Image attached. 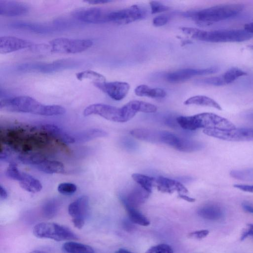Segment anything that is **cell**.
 I'll list each match as a JSON object with an SVG mask.
<instances>
[{"label":"cell","instance_id":"1","mask_svg":"<svg viewBox=\"0 0 253 253\" xmlns=\"http://www.w3.org/2000/svg\"><path fill=\"white\" fill-rule=\"evenodd\" d=\"M136 139L169 145L181 152H192L202 149L204 145L197 141L182 138L170 132L147 128H136L130 132Z\"/></svg>","mask_w":253,"mask_h":253},{"label":"cell","instance_id":"2","mask_svg":"<svg viewBox=\"0 0 253 253\" xmlns=\"http://www.w3.org/2000/svg\"><path fill=\"white\" fill-rule=\"evenodd\" d=\"M181 30L183 33L193 39L210 42H242L251 39L253 36L244 29L205 31L184 27Z\"/></svg>","mask_w":253,"mask_h":253},{"label":"cell","instance_id":"3","mask_svg":"<svg viewBox=\"0 0 253 253\" xmlns=\"http://www.w3.org/2000/svg\"><path fill=\"white\" fill-rule=\"evenodd\" d=\"M177 124L183 129L195 130L198 128L230 130L236 128L228 120L211 113H202L191 116H179Z\"/></svg>","mask_w":253,"mask_h":253},{"label":"cell","instance_id":"4","mask_svg":"<svg viewBox=\"0 0 253 253\" xmlns=\"http://www.w3.org/2000/svg\"><path fill=\"white\" fill-rule=\"evenodd\" d=\"M244 8L241 4H219L201 10L188 12L186 16L200 24H211L234 17Z\"/></svg>","mask_w":253,"mask_h":253},{"label":"cell","instance_id":"5","mask_svg":"<svg viewBox=\"0 0 253 253\" xmlns=\"http://www.w3.org/2000/svg\"><path fill=\"white\" fill-rule=\"evenodd\" d=\"M0 108L9 112L28 113L51 116L54 113L52 105H44L28 96H18L1 99Z\"/></svg>","mask_w":253,"mask_h":253},{"label":"cell","instance_id":"6","mask_svg":"<svg viewBox=\"0 0 253 253\" xmlns=\"http://www.w3.org/2000/svg\"><path fill=\"white\" fill-rule=\"evenodd\" d=\"M34 235L39 238L57 241L77 240V236L68 227L53 222H43L37 224L33 229Z\"/></svg>","mask_w":253,"mask_h":253},{"label":"cell","instance_id":"7","mask_svg":"<svg viewBox=\"0 0 253 253\" xmlns=\"http://www.w3.org/2000/svg\"><path fill=\"white\" fill-rule=\"evenodd\" d=\"M93 42L89 39H76L58 38L49 42L52 52L63 54H75L82 52L89 48Z\"/></svg>","mask_w":253,"mask_h":253},{"label":"cell","instance_id":"8","mask_svg":"<svg viewBox=\"0 0 253 253\" xmlns=\"http://www.w3.org/2000/svg\"><path fill=\"white\" fill-rule=\"evenodd\" d=\"M146 13V10L143 7L133 5L118 10L108 12L106 20L107 22L127 24L143 19Z\"/></svg>","mask_w":253,"mask_h":253},{"label":"cell","instance_id":"9","mask_svg":"<svg viewBox=\"0 0 253 253\" xmlns=\"http://www.w3.org/2000/svg\"><path fill=\"white\" fill-rule=\"evenodd\" d=\"M76 64L75 61L69 59H59L49 63H27L18 67L22 72H38L42 73H52L61 70L70 68Z\"/></svg>","mask_w":253,"mask_h":253},{"label":"cell","instance_id":"10","mask_svg":"<svg viewBox=\"0 0 253 253\" xmlns=\"http://www.w3.org/2000/svg\"><path fill=\"white\" fill-rule=\"evenodd\" d=\"M207 135L220 139L231 141H253V128H234L230 130L204 129Z\"/></svg>","mask_w":253,"mask_h":253},{"label":"cell","instance_id":"11","mask_svg":"<svg viewBox=\"0 0 253 253\" xmlns=\"http://www.w3.org/2000/svg\"><path fill=\"white\" fill-rule=\"evenodd\" d=\"M84 115L85 116L97 115L109 121L125 122L122 107L118 108L102 103L93 104L88 106L84 110Z\"/></svg>","mask_w":253,"mask_h":253},{"label":"cell","instance_id":"12","mask_svg":"<svg viewBox=\"0 0 253 253\" xmlns=\"http://www.w3.org/2000/svg\"><path fill=\"white\" fill-rule=\"evenodd\" d=\"M217 67L206 68H185L178 70L168 74L166 78L168 82L171 83H179L185 82L194 77L216 73Z\"/></svg>","mask_w":253,"mask_h":253},{"label":"cell","instance_id":"13","mask_svg":"<svg viewBox=\"0 0 253 253\" xmlns=\"http://www.w3.org/2000/svg\"><path fill=\"white\" fill-rule=\"evenodd\" d=\"M94 85L112 99L119 101L124 99L130 89L129 84L124 82L94 83Z\"/></svg>","mask_w":253,"mask_h":253},{"label":"cell","instance_id":"14","mask_svg":"<svg viewBox=\"0 0 253 253\" xmlns=\"http://www.w3.org/2000/svg\"><path fill=\"white\" fill-rule=\"evenodd\" d=\"M108 12L99 7L81 9L74 12L73 15L79 20L88 23L107 22Z\"/></svg>","mask_w":253,"mask_h":253},{"label":"cell","instance_id":"15","mask_svg":"<svg viewBox=\"0 0 253 253\" xmlns=\"http://www.w3.org/2000/svg\"><path fill=\"white\" fill-rule=\"evenodd\" d=\"M34 46L31 42L17 37L4 36L0 38V53L7 54L19 50L31 48Z\"/></svg>","mask_w":253,"mask_h":253},{"label":"cell","instance_id":"16","mask_svg":"<svg viewBox=\"0 0 253 253\" xmlns=\"http://www.w3.org/2000/svg\"><path fill=\"white\" fill-rule=\"evenodd\" d=\"M28 5L23 2L9 0H0V14L6 17H17L27 14Z\"/></svg>","mask_w":253,"mask_h":253},{"label":"cell","instance_id":"17","mask_svg":"<svg viewBox=\"0 0 253 253\" xmlns=\"http://www.w3.org/2000/svg\"><path fill=\"white\" fill-rule=\"evenodd\" d=\"M154 186L164 193H171L177 191L182 194L188 192L186 188L179 182L163 176L154 177Z\"/></svg>","mask_w":253,"mask_h":253},{"label":"cell","instance_id":"18","mask_svg":"<svg viewBox=\"0 0 253 253\" xmlns=\"http://www.w3.org/2000/svg\"><path fill=\"white\" fill-rule=\"evenodd\" d=\"M89 210V199L82 196L71 203L68 207V213L72 219L85 220Z\"/></svg>","mask_w":253,"mask_h":253},{"label":"cell","instance_id":"19","mask_svg":"<svg viewBox=\"0 0 253 253\" xmlns=\"http://www.w3.org/2000/svg\"><path fill=\"white\" fill-rule=\"evenodd\" d=\"M150 193L140 186L133 189L128 195L122 198L124 205L137 208L147 199Z\"/></svg>","mask_w":253,"mask_h":253},{"label":"cell","instance_id":"20","mask_svg":"<svg viewBox=\"0 0 253 253\" xmlns=\"http://www.w3.org/2000/svg\"><path fill=\"white\" fill-rule=\"evenodd\" d=\"M197 212L202 218L214 221L220 219L224 215L223 208L218 204L212 203L201 206Z\"/></svg>","mask_w":253,"mask_h":253},{"label":"cell","instance_id":"21","mask_svg":"<svg viewBox=\"0 0 253 253\" xmlns=\"http://www.w3.org/2000/svg\"><path fill=\"white\" fill-rule=\"evenodd\" d=\"M71 143L83 142L89 141L98 137H105L107 135L106 131L102 129L93 128L69 133Z\"/></svg>","mask_w":253,"mask_h":253},{"label":"cell","instance_id":"22","mask_svg":"<svg viewBox=\"0 0 253 253\" xmlns=\"http://www.w3.org/2000/svg\"><path fill=\"white\" fill-rule=\"evenodd\" d=\"M135 94L139 96H146L154 98L165 97L167 93L161 88H152L146 84L138 85L134 89Z\"/></svg>","mask_w":253,"mask_h":253},{"label":"cell","instance_id":"23","mask_svg":"<svg viewBox=\"0 0 253 253\" xmlns=\"http://www.w3.org/2000/svg\"><path fill=\"white\" fill-rule=\"evenodd\" d=\"M19 182L20 186L29 192H38L42 189V184L39 180L25 172H22Z\"/></svg>","mask_w":253,"mask_h":253},{"label":"cell","instance_id":"24","mask_svg":"<svg viewBox=\"0 0 253 253\" xmlns=\"http://www.w3.org/2000/svg\"><path fill=\"white\" fill-rule=\"evenodd\" d=\"M12 27L18 29L23 30L39 34L50 33L52 28L40 24L25 22H18L12 23Z\"/></svg>","mask_w":253,"mask_h":253},{"label":"cell","instance_id":"25","mask_svg":"<svg viewBox=\"0 0 253 253\" xmlns=\"http://www.w3.org/2000/svg\"><path fill=\"white\" fill-rule=\"evenodd\" d=\"M184 104L186 105H196L199 106H207L221 110L220 105L212 98L205 95H196L186 99Z\"/></svg>","mask_w":253,"mask_h":253},{"label":"cell","instance_id":"26","mask_svg":"<svg viewBox=\"0 0 253 253\" xmlns=\"http://www.w3.org/2000/svg\"><path fill=\"white\" fill-rule=\"evenodd\" d=\"M37 169L46 173H59L64 171L62 163L57 161L44 160L36 165Z\"/></svg>","mask_w":253,"mask_h":253},{"label":"cell","instance_id":"27","mask_svg":"<svg viewBox=\"0 0 253 253\" xmlns=\"http://www.w3.org/2000/svg\"><path fill=\"white\" fill-rule=\"evenodd\" d=\"M66 253H94L93 249L85 244L75 242H67L62 246Z\"/></svg>","mask_w":253,"mask_h":253},{"label":"cell","instance_id":"28","mask_svg":"<svg viewBox=\"0 0 253 253\" xmlns=\"http://www.w3.org/2000/svg\"><path fill=\"white\" fill-rule=\"evenodd\" d=\"M127 212L129 219L132 223L142 226H148L150 224V221L142 214L137 208L124 205Z\"/></svg>","mask_w":253,"mask_h":253},{"label":"cell","instance_id":"29","mask_svg":"<svg viewBox=\"0 0 253 253\" xmlns=\"http://www.w3.org/2000/svg\"><path fill=\"white\" fill-rule=\"evenodd\" d=\"M131 177L144 190L150 194L152 192V188L154 186V177L140 173H133Z\"/></svg>","mask_w":253,"mask_h":253},{"label":"cell","instance_id":"30","mask_svg":"<svg viewBox=\"0 0 253 253\" xmlns=\"http://www.w3.org/2000/svg\"><path fill=\"white\" fill-rule=\"evenodd\" d=\"M76 76L77 79L80 81L87 79L93 81V83L105 82V78L104 76L92 70L79 72Z\"/></svg>","mask_w":253,"mask_h":253},{"label":"cell","instance_id":"31","mask_svg":"<svg viewBox=\"0 0 253 253\" xmlns=\"http://www.w3.org/2000/svg\"><path fill=\"white\" fill-rule=\"evenodd\" d=\"M246 75L247 73L245 71L237 68L232 67L224 72L221 76L225 84H228L233 83L238 78Z\"/></svg>","mask_w":253,"mask_h":253},{"label":"cell","instance_id":"32","mask_svg":"<svg viewBox=\"0 0 253 253\" xmlns=\"http://www.w3.org/2000/svg\"><path fill=\"white\" fill-rule=\"evenodd\" d=\"M59 204L56 200L52 199L47 201L42 208L43 216L48 218L54 217L57 212Z\"/></svg>","mask_w":253,"mask_h":253},{"label":"cell","instance_id":"33","mask_svg":"<svg viewBox=\"0 0 253 253\" xmlns=\"http://www.w3.org/2000/svg\"><path fill=\"white\" fill-rule=\"evenodd\" d=\"M230 175L237 179L252 181H253V168L234 169L230 171Z\"/></svg>","mask_w":253,"mask_h":253},{"label":"cell","instance_id":"34","mask_svg":"<svg viewBox=\"0 0 253 253\" xmlns=\"http://www.w3.org/2000/svg\"><path fill=\"white\" fill-rule=\"evenodd\" d=\"M199 83L214 86L226 85L221 75L218 76L211 77L202 79L198 81Z\"/></svg>","mask_w":253,"mask_h":253},{"label":"cell","instance_id":"35","mask_svg":"<svg viewBox=\"0 0 253 253\" xmlns=\"http://www.w3.org/2000/svg\"><path fill=\"white\" fill-rule=\"evenodd\" d=\"M77 189L75 184L69 182L61 183L57 188L59 193L65 195H70L74 194L76 191Z\"/></svg>","mask_w":253,"mask_h":253},{"label":"cell","instance_id":"36","mask_svg":"<svg viewBox=\"0 0 253 253\" xmlns=\"http://www.w3.org/2000/svg\"><path fill=\"white\" fill-rule=\"evenodd\" d=\"M145 253H173V251L169 245L160 244L151 247Z\"/></svg>","mask_w":253,"mask_h":253},{"label":"cell","instance_id":"37","mask_svg":"<svg viewBox=\"0 0 253 253\" xmlns=\"http://www.w3.org/2000/svg\"><path fill=\"white\" fill-rule=\"evenodd\" d=\"M22 172L20 171L14 164H10L8 167L6 175L11 179L19 181Z\"/></svg>","mask_w":253,"mask_h":253},{"label":"cell","instance_id":"38","mask_svg":"<svg viewBox=\"0 0 253 253\" xmlns=\"http://www.w3.org/2000/svg\"><path fill=\"white\" fill-rule=\"evenodd\" d=\"M151 13L156 14L168 11L169 7L158 1H151L150 2Z\"/></svg>","mask_w":253,"mask_h":253},{"label":"cell","instance_id":"39","mask_svg":"<svg viewBox=\"0 0 253 253\" xmlns=\"http://www.w3.org/2000/svg\"><path fill=\"white\" fill-rule=\"evenodd\" d=\"M169 18L165 15H160L154 17L152 23L156 27H161L166 25L168 22Z\"/></svg>","mask_w":253,"mask_h":253},{"label":"cell","instance_id":"40","mask_svg":"<svg viewBox=\"0 0 253 253\" xmlns=\"http://www.w3.org/2000/svg\"><path fill=\"white\" fill-rule=\"evenodd\" d=\"M209 234L208 230H201L194 231L189 234V238L195 239H202L207 237Z\"/></svg>","mask_w":253,"mask_h":253},{"label":"cell","instance_id":"41","mask_svg":"<svg viewBox=\"0 0 253 253\" xmlns=\"http://www.w3.org/2000/svg\"><path fill=\"white\" fill-rule=\"evenodd\" d=\"M249 236L253 237V224H249L242 231L241 240L243 241Z\"/></svg>","mask_w":253,"mask_h":253},{"label":"cell","instance_id":"42","mask_svg":"<svg viewBox=\"0 0 253 253\" xmlns=\"http://www.w3.org/2000/svg\"><path fill=\"white\" fill-rule=\"evenodd\" d=\"M234 187L245 192L253 193V185L235 184Z\"/></svg>","mask_w":253,"mask_h":253},{"label":"cell","instance_id":"43","mask_svg":"<svg viewBox=\"0 0 253 253\" xmlns=\"http://www.w3.org/2000/svg\"><path fill=\"white\" fill-rule=\"evenodd\" d=\"M242 207L245 211L253 213V204L245 202L242 204Z\"/></svg>","mask_w":253,"mask_h":253},{"label":"cell","instance_id":"44","mask_svg":"<svg viewBox=\"0 0 253 253\" xmlns=\"http://www.w3.org/2000/svg\"><path fill=\"white\" fill-rule=\"evenodd\" d=\"M72 222L75 227L81 229L84 224V220L80 219H72Z\"/></svg>","mask_w":253,"mask_h":253},{"label":"cell","instance_id":"45","mask_svg":"<svg viewBox=\"0 0 253 253\" xmlns=\"http://www.w3.org/2000/svg\"><path fill=\"white\" fill-rule=\"evenodd\" d=\"M86 3L92 4H104L108 2H110L111 0H86L84 1Z\"/></svg>","mask_w":253,"mask_h":253},{"label":"cell","instance_id":"46","mask_svg":"<svg viewBox=\"0 0 253 253\" xmlns=\"http://www.w3.org/2000/svg\"><path fill=\"white\" fill-rule=\"evenodd\" d=\"M244 29L253 35V22L246 24L244 26Z\"/></svg>","mask_w":253,"mask_h":253},{"label":"cell","instance_id":"47","mask_svg":"<svg viewBox=\"0 0 253 253\" xmlns=\"http://www.w3.org/2000/svg\"><path fill=\"white\" fill-rule=\"evenodd\" d=\"M123 226L124 227L125 229L128 231H132L134 228V226L127 220H125L124 221Z\"/></svg>","mask_w":253,"mask_h":253},{"label":"cell","instance_id":"48","mask_svg":"<svg viewBox=\"0 0 253 253\" xmlns=\"http://www.w3.org/2000/svg\"><path fill=\"white\" fill-rule=\"evenodd\" d=\"M8 194L6 189L2 186H0V197L1 199H5L7 197Z\"/></svg>","mask_w":253,"mask_h":253},{"label":"cell","instance_id":"49","mask_svg":"<svg viewBox=\"0 0 253 253\" xmlns=\"http://www.w3.org/2000/svg\"><path fill=\"white\" fill-rule=\"evenodd\" d=\"M179 197L182 199H184L188 202H194V201H195V199H194V198H190L187 196H186L185 195H183L182 194H179Z\"/></svg>","mask_w":253,"mask_h":253},{"label":"cell","instance_id":"50","mask_svg":"<svg viewBox=\"0 0 253 253\" xmlns=\"http://www.w3.org/2000/svg\"><path fill=\"white\" fill-rule=\"evenodd\" d=\"M115 253H133L124 249H120L116 251Z\"/></svg>","mask_w":253,"mask_h":253},{"label":"cell","instance_id":"51","mask_svg":"<svg viewBox=\"0 0 253 253\" xmlns=\"http://www.w3.org/2000/svg\"><path fill=\"white\" fill-rule=\"evenodd\" d=\"M30 253H46L42 251L35 250V251H33L30 252Z\"/></svg>","mask_w":253,"mask_h":253},{"label":"cell","instance_id":"52","mask_svg":"<svg viewBox=\"0 0 253 253\" xmlns=\"http://www.w3.org/2000/svg\"><path fill=\"white\" fill-rule=\"evenodd\" d=\"M247 117L251 120L253 121V113L247 115Z\"/></svg>","mask_w":253,"mask_h":253}]
</instances>
